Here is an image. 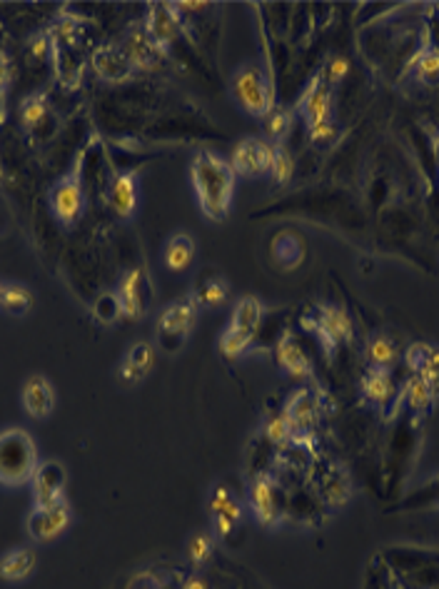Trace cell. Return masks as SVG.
Wrapping results in <instances>:
<instances>
[{"label": "cell", "mask_w": 439, "mask_h": 589, "mask_svg": "<svg viewBox=\"0 0 439 589\" xmlns=\"http://www.w3.org/2000/svg\"><path fill=\"white\" fill-rule=\"evenodd\" d=\"M46 100H43L40 95H30V98H25L23 105H21V123H23L25 127L40 126V120L46 117Z\"/></svg>", "instance_id": "74e56055"}, {"label": "cell", "mask_w": 439, "mask_h": 589, "mask_svg": "<svg viewBox=\"0 0 439 589\" xmlns=\"http://www.w3.org/2000/svg\"><path fill=\"white\" fill-rule=\"evenodd\" d=\"M267 135L275 140V143H282V140L288 138L289 127H292V116H289V110L285 108H278V110H272L270 116H267Z\"/></svg>", "instance_id": "8d00e7d4"}, {"label": "cell", "mask_w": 439, "mask_h": 589, "mask_svg": "<svg viewBox=\"0 0 439 589\" xmlns=\"http://www.w3.org/2000/svg\"><path fill=\"white\" fill-rule=\"evenodd\" d=\"M300 113L307 120V127L324 123V120H332V93H330V85L323 78H314L307 91L300 98Z\"/></svg>", "instance_id": "7c38bea8"}, {"label": "cell", "mask_w": 439, "mask_h": 589, "mask_svg": "<svg viewBox=\"0 0 439 589\" xmlns=\"http://www.w3.org/2000/svg\"><path fill=\"white\" fill-rule=\"evenodd\" d=\"M65 480H68V472H65V467L56 463V460H47V463L38 464L33 477L35 507H47V505H56L60 499H65V495H63Z\"/></svg>", "instance_id": "ba28073f"}, {"label": "cell", "mask_w": 439, "mask_h": 589, "mask_svg": "<svg viewBox=\"0 0 439 589\" xmlns=\"http://www.w3.org/2000/svg\"><path fill=\"white\" fill-rule=\"evenodd\" d=\"M212 550H215V542H212V537L205 534V532H197V534L190 537V542H187V557H190L193 565H205L210 557H212Z\"/></svg>", "instance_id": "e575fe53"}, {"label": "cell", "mask_w": 439, "mask_h": 589, "mask_svg": "<svg viewBox=\"0 0 439 589\" xmlns=\"http://www.w3.org/2000/svg\"><path fill=\"white\" fill-rule=\"evenodd\" d=\"M232 170L243 178H254V175L270 173L272 165V145L260 138H245L235 145L232 151Z\"/></svg>", "instance_id": "52a82bcc"}, {"label": "cell", "mask_w": 439, "mask_h": 589, "mask_svg": "<svg viewBox=\"0 0 439 589\" xmlns=\"http://www.w3.org/2000/svg\"><path fill=\"white\" fill-rule=\"evenodd\" d=\"M93 315L95 320H100L103 325H113L123 315L120 312V302H117L116 292H103L93 305Z\"/></svg>", "instance_id": "d590c367"}, {"label": "cell", "mask_w": 439, "mask_h": 589, "mask_svg": "<svg viewBox=\"0 0 439 589\" xmlns=\"http://www.w3.org/2000/svg\"><path fill=\"white\" fill-rule=\"evenodd\" d=\"M260 320H263V302L253 298V295H247V298H243V300L235 305L230 327L243 330V333H253L254 335V330L260 327Z\"/></svg>", "instance_id": "d4e9b609"}, {"label": "cell", "mask_w": 439, "mask_h": 589, "mask_svg": "<svg viewBox=\"0 0 439 589\" xmlns=\"http://www.w3.org/2000/svg\"><path fill=\"white\" fill-rule=\"evenodd\" d=\"M415 73L417 81L427 82V85H439V48H432V50L422 53L417 58Z\"/></svg>", "instance_id": "836d02e7"}, {"label": "cell", "mask_w": 439, "mask_h": 589, "mask_svg": "<svg viewBox=\"0 0 439 589\" xmlns=\"http://www.w3.org/2000/svg\"><path fill=\"white\" fill-rule=\"evenodd\" d=\"M145 30L151 35V40L158 46L160 53L168 50L175 38L180 35V15L175 13V5L170 3H152L151 15L145 21Z\"/></svg>", "instance_id": "9c48e42d"}, {"label": "cell", "mask_w": 439, "mask_h": 589, "mask_svg": "<svg viewBox=\"0 0 439 589\" xmlns=\"http://www.w3.org/2000/svg\"><path fill=\"white\" fill-rule=\"evenodd\" d=\"M197 310H200V305H197L195 295H185L180 300L170 302L158 320L160 333L165 337H185L195 325Z\"/></svg>", "instance_id": "30bf717a"}, {"label": "cell", "mask_w": 439, "mask_h": 589, "mask_svg": "<svg viewBox=\"0 0 439 589\" xmlns=\"http://www.w3.org/2000/svg\"><path fill=\"white\" fill-rule=\"evenodd\" d=\"M38 464V447L25 429L0 432V485L21 487L33 482Z\"/></svg>", "instance_id": "7a4b0ae2"}, {"label": "cell", "mask_w": 439, "mask_h": 589, "mask_svg": "<svg viewBox=\"0 0 439 589\" xmlns=\"http://www.w3.org/2000/svg\"><path fill=\"white\" fill-rule=\"evenodd\" d=\"M405 400L412 410H425L435 400V394L429 390V385L419 375H412L405 385Z\"/></svg>", "instance_id": "d6a6232c"}, {"label": "cell", "mask_w": 439, "mask_h": 589, "mask_svg": "<svg viewBox=\"0 0 439 589\" xmlns=\"http://www.w3.org/2000/svg\"><path fill=\"white\" fill-rule=\"evenodd\" d=\"M250 507L254 512V520L265 527H275L280 520L278 505H275V485L267 474L254 477L253 487H250Z\"/></svg>", "instance_id": "2e32d148"}, {"label": "cell", "mask_w": 439, "mask_h": 589, "mask_svg": "<svg viewBox=\"0 0 439 589\" xmlns=\"http://www.w3.org/2000/svg\"><path fill=\"white\" fill-rule=\"evenodd\" d=\"M285 420L292 428V437L295 435H307L314 425V417H317V400L310 390H297L292 394L285 404Z\"/></svg>", "instance_id": "9a60e30c"}, {"label": "cell", "mask_w": 439, "mask_h": 589, "mask_svg": "<svg viewBox=\"0 0 439 589\" xmlns=\"http://www.w3.org/2000/svg\"><path fill=\"white\" fill-rule=\"evenodd\" d=\"M3 290H5V282H0V300H3Z\"/></svg>", "instance_id": "bcb514c9"}, {"label": "cell", "mask_w": 439, "mask_h": 589, "mask_svg": "<svg viewBox=\"0 0 439 589\" xmlns=\"http://www.w3.org/2000/svg\"><path fill=\"white\" fill-rule=\"evenodd\" d=\"M93 70L100 81L108 82H125L133 78V63L125 58L120 46H103L93 53Z\"/></svg>", "instance_id": "4fadbf2b"}, {"label": "cell", "mask_w": 439, "mask_h": 589, "mask_svg": "<svg viewBox=\"0 0 439 589\" xmlns=\"http://www.w3.org/2000/svg\"><path fill=\"white\" fill-rule=\"evenodd\" d=\"M307 130H310V140H313L314 145H324V143L335 140V135H337V127L332 120H324V123L310 126Z\"/></svg>", "instance_id": "ab89813d"}, {"label": "cell", "mask_w": 439, "mask_h": 589, "mask_svg": "<svg viewBox=\"0 0 439 589\" xmlns=\"http://www.w3.org/2000/svg\"><path fill=\"white\" fill-rule=\"evenodd\" d=\"M253 333H243V330H235V327L228 325V330L220 337V352L225 358H240V355H245L253 347Z\"/></svg>", "instance_id": "f546056e"}, {"label": "cell", "mask_w": 439, "mask_h": 589, "mask_svg": "<svg viewBox=\"0 0 439 589\" xmlns=\"http://www.w3.org/2000/svg\"><path fill=\"white\" fill-rule=\"evenodd\" d=\"M278 359L280 365H282L289 375H295V377H307V375H313V362H310V358L302 352L300 342L295 340L292 333H285V335L280 337Z\"/></svg>", "instance_id": "7402d4cb"}, {"label": "cell", "mask_w": 439, "mask_h": 589, "mask_svg": "<svg viewBox=\"0 0 439 589\" xmlns=\"http://www.w3.org/2000/svg\"><path fill=\"white\" fill-rule=\"evenodd\" d=\"M232 95L245 113L254 117H267L272 113V85L267 81L265 70L247 63L235 70L232 75Z\"/></svg>", "instance_id": "3957f363"}, {"label": "cell", "mask_w": 439, "mask_h": 589, "mask_svg": "<svg viewBox=\"0 0 439 589\" xmlns=\"http://www.w3.org/2000/svg\"><path fill=\"white\" fill-rule=\"evenodd\" d=\"M305 327L314 330L327 352H332L335 347L345 345L352 340V320L342 307L337 305H323L317 307L314 317H305Z\"/></svg>", "instance_id": "8992f818"}, {"label": "cell", "mask_w": 439, "mask_h": 589, "mask_svg": "<svg viewBox=\"0 0 439 589\" xmlns=\"http://www.w3.org/2000/svg\"><path fill=\"white\" fill-rule=\"evenodd\" d=\"M50 208L53 215L60 220V225H75L78 218L85 210V190H82L81 178V162L78 168L68 173L63 180H58L56 186L50 187Z\"/></svg>", "instance_id": "277c9868"}, {"label": "cell", "mask_w": 439, "mask_h": 589, "mask_svg": "<svg viewBox=\"0 0 439 589\" xmlns=\"http://www.w3.org/2000/svg\"><path fill=\"white\" fill-rule=\"evenodd\" d=\"M0 310L8 312L13 317H23V315L33 310V292L25 285H5L3 300H0Z\"/></svg>", "instance_id": "4316f807"}, {"label": "cell", "mask_w": 439, "mask_h": 589, "mask_svg": "<svg viewBox=\"0 0 439 589\" xmlns=\"http://www.w3.org/2000/svg\"><path fill=\"white\" fill-rule=\"evenodd\" d=\"M347 70H349V63H347L345 58H332L330 60V65H327V70H324L323 81L330 82V85H335V82H340L345 78Z\"/></svg>", "instance_id": "60d3db41"}, {"label": "cell", "mask_w": 439, "mask_h": 589, "mask_svg": "<svg viewBox=\"0 0 439 589\" xmlns=\"http://www.w3.org/2000/svg\"><path fill=\"white\" fill-rule=\"evenodd\" d=\"M195 300L200 307H208V310H215L222 302L228 300V282L220 278H210L205 280L195 292Z\"/></svg>", "instance_id": "4dcf8cb0"}, {"label": "cell", "mask_w": 439, "mask_h": 589, "mask_svg": "<svg viewBox=\"0 0 439 589\" xmlns=\"http://www.w3.org/2000/svg\"><path fill=\"white\" fill-rule=\"evenodd\" d=\"M23 407L33 420H46L56 410V390L46 375H30L23 385Z\"/></svg>", "instance_id": "8fae6325"}, {"label": "cell", "mask_w": 439, "mask_h": 589, "mask_svg": "<svg viewBox=\"0 0 439 589\" xmlns=\"http://www.w3.org/2000/svg\"><path fill=\"white\" fill-rule=\"evenodd\" d=\"M152 359H155V352H152L151 342H135L130 347L127 358L123 359V365H120V380L125 385L140 382L151 372Z\"/></svg>", "instance_id": "44dd1931"}, {"label": "cell", "mask_w": 439, "mask_h": 589, "mask_svg": "<svg viewBox=\"0 0 439 589\" xmlns=\"http://www.w3.org/2000/svg\"><path fill=\"white\" fill-rule=\"evenodd\" d=\"M193 186H195L197 203L205 212V218L222 222L228 218L232 205V193H235V170L225 158L215 152L202 151L193 158Z\"/></svg>", "instance_id": "6da1fadb"}, {"label": "cell", "mask_w": 439, "mask_h": 589, "mask_svg": "<svg viewBox=\"0 0 439 589\" xmlns=\"http://www.w3.org/2000/svg\"><path fill=\"white\" fill-rule=\"evenodd\" d=\"M185 589H208V587H205V582H202V579H200V577H193L185 585Z\"/></svg>", "instance_id": "ee69618b"}, {"label": "cell", "mask_w": 439, "mask_h": 589, "mask_svg": "<svg viewBox=\"0 0 439 589\" xmlns=\"http://www.w3.org/2000/svg\"><path fill=\"white\" fill-rule=\"evenodd\" d=\"M405 362L415 375H425V372H439V350L427 345V342H412L407 347Z\"/></svg>", "instance_id": "484cf974"}, {"label": "cell", "mask_w": 439, "mask_h": 589, "mask_svg": "<svg viewBox=\"0 0 439 589\" xmlns=\"http://www.w3.org/2000/svg\"><path fill=\"white\" fill-rule=\"evenodd\" d=\"M272 255H275L280 265L292 270V267H297L302 263V243L292 232H280L278 238L272 240Z\"/></svg>", "instance_id": "83f0119b"}, {"label": "cell", "mask_w": 439, "mask_h": 589, "mask_svg": "<svg viewBox=\"0 0 439 589\" xmlns=\"http://www.w3.org/2000/svg\"><path fill=\"white\" fill-rule=\"evenodd\" d=\"M210 515H212V524L220 537H228L235 524L243 517V509L237 505V499L230 495V489L225 487H215L212 497H210Z\"/></svg>", "instance_id": "5bb4252c"}, {"label": "cell", "mask_w": 439, "mask_h": 589, "mask_svg": "<svg viewBox=\"0 0 439 589\" xmlns=\"http://www.w3.org/2000/svg\"><path fill=\"white\" fill-rule=\"evenodd\" d=\"M47 53V38L46 35H38L33 43H30V56L33 58H43Z\"/></svg>", "instance_id": "7bdbcfd3"}, {"label": "cell", "mask_w": 439, "mask_h": 589, "mask_svg": "<svg viewBox=\"0 0 439 589\" xmlns=\"http://www.w3.org/2000/svg\"><path fill=\"white\" fill-rule=\"evenodd\" d=\"M193 257H195V243L187 232H177L165 245V265L170 267L173 273L185 270L193 263Z\"/></svg>", "instance_id": "cb8c5ba5"}, {"label": "cell", "mask_w": 439, "mask_h": 589, "mask_svg": "<svg viewBox=\"0 0 439 589\" xmlns=\"http://www.w3.org/2000/svg\"><path fill=\"white\" fill-rule=\"evenodd\" d=\"M8 85H11V63H8L5 53H0V98L5 95Z\"/></svg>", "instance_id": "b9f144b4"}, {"label": "cell", "mask_w": 439, "mask_h": 589, "mask_svg": "<svg viewBox=\"0 0 439 589\" xmlns=\"http://www.w3.org/2000/svg\"><path fill=\"white\" fill-rule=\"evenodd\" d=\"M270 173H272L278 186L289 183V178L295 173V160H292V155H289V151L282 143H275V145H272V165H270Z\"/></svg>", "instance_id": "1f68e13d"}, {"label": "cell", "mask_w": 439, "mask_h": 589, "mask_svg": "<svg viewBox=\"0 0 439 589\" xmlns=\"http://www.w3.org/2000/svg\"><path fill=\"white\" fill-rule=\"evenodd\" d=\"M367 359H370L372 368L390 370V365L397 359V347L387 335H374L367 342Z\"/></svg>", "instance_id": "f1b7e54d"}, {"label": "cell", "mask_w": 439, "mask_h": 589, "mask_svg": "<svg viewBox=\"0 0 439 589\" xmlns=\"http://www.w3.org/2000/svg\"><path fill=\"white\" fill-rule=\"evenodd\" d=\"M142 282H145V275L142 270L133 267L127 270L120 285H117V302H120V312L130 317V320H138L145 315V300H142Z\"/></svg>", "instance_id": "ac0fdd59"}, {"label": "cell", "mask_w": 439, "mask_h": 589, "mask_svg": "<svg viewBox=\"0 0 439 589\" xmlns=\"http://www.w3.org/2000/svg\"><path fill=\"white\" fill-rule=\"evenodd\" d=\"M70 522H73V509H70L68 499H60L47 507H33V512L25 520V530L33 542L43 544L58 540L60 534L70 527Z\"/></svg>", "instance_id": "5b68a950"}, {"label": "cell", "mask_w": 439, "mask_h": 589, "mask_svg": "<svg viewBox=\"0 0 439 589\" xmlns=\"http://www.w3.org/2000/svg\"><path fill=\"white\" fill-rule=\"evenodd\" d=\"M120 50L125 53V58L133 63V68H151L155 58L160 56L158 46L151 40V35L145 30V25H135L130 33L123 38Z\"/></svg>", "instance_id": "d6986e66"}, {"label": "cell", "mask_w": 439, "mask_h": 589, "mask_svg": "<svg viewBox=\"0 0 439 589\" xmlns=\"http://www.w3.org/2000/svg\"><path fill=\"white\" fill-rule=\"evenodd\" d=\"M362 393L365 397L374 404H387L394 397V380L390 370H380V368H372L365 377H362Z\"/></svg>", "instance_id": "603a6c76"}, {"label": "cell", "mask_w": 439, "mask_h": 589, "mask_svg": "<svg viewBox=\"0 0 439 589\" xmlns=\"http://www.w3.org/2000/svg\"><path fill=\"white\" fill-rule=\"evenodd\" d=\"M108 197H110V205H113V212L117 218H130L138 208V173L127 170V173L116 175L110 183V190H108Z\"/></svg>", "instance_id": "e0dca14e"}, {"label": "cell", "mask_w": 439, "mask_h": 589, "mask_svg": "<svg viewBox=\"0 0 439 589\" xmlns=\"http://www.w3.org/2000/svg\"><path fill=\"white\" fill-rule=\"evenodd\" d=\"M435 155H437V162H439V138L435 140Z\"/></svg>", "instance_id": "f6af8a7d"}, {"label": "cell", "mask_w": 439, "mask_h": 589, "mask_svg": "<svg viewBox=\"0 0 439 589\" xmlns=\"http://www.w3.org/2000/svg\"><path fill=\"white\" fill-rule=\"evenodd\" d=\"M265 435L267 439L275 442V445H285L288 439H292V428H289V422L285 420V415L272 417V420L265 425Z\"/></svg>", "instance_id": "f35d334b"}, {"label": "cell", "mask_w": 439, "mask_h": 589, "mask_svg": "<svg viewBox=\"0 0 439 589\" xmlns=\"http://www.w3.org/2000/svg\"><path fill=\"white\" fill-rule=\"evenodd\" d=\"M38 557L30 547H15L0 557V579L5 582H23L33 575Z\"/></svg>", "instance_id": "ffe728a7"}]
</instances>
